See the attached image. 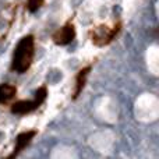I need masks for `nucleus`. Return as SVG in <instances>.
Segmentation results:
<instances>
[{"label":"nucleus","mask_w":159,"mask_h":159,"mask_svg":"<svg viewBox=\"0 0 159 159\" xmlns=\"http://www.w3.org/2000/svg\"><path fill=\"white\" fill-rule=\"evenodd\" d=\"M119 30H120V25H116V27H113V28H107V27H105V25H101V27H98L93 31V35H92L93 43L98 45V46L107 45L117 35Z\"/></svg>","instance_id":"7ed1b4c3"},{"label":"nucleus","mask_w":159,"mask_h":159,"mask_svg":"<svg viewBox=\"0 0 159 159\" xmlns=\"http://www.w3.org/2000/svg\"><path fill=\"white\" fill-rule=\"evenodd\" d=\"M36 133L35 131H27V133H21V134L17 137V144H16V148H14V152L10 155L8 158H14L17 157V155L20 154V152L22 151V149L25 148V147L28 145V144L32 141V138L35 137Z\"/></svg>","instance_id":"39448f33"},{"label":"nucleus","mask_w":159,"mask_h":159,"mask_svg":"<svg viewBox=\"0 0 159 159\" xmlns=\"http://www.w3.org/2000/svg\"><path fill=\"white\" fill-rule=\"evenodd\" d=\"M42 4H43V0H27V8L31 13L38 11L42 7Z\"/></svg>","instance_id":"6e6552de"},{"label":"nucleus","mask_w":159,"mask_h":159,"mask_svg":"<svg viewBox=\"0 0 159 159\" xmlns=\"http://www.w3.org/2000/svg\"><path fill=\"white\" fill-rule=\"evenodd\" d=\"M48 95V91L45 87L39 88V89L35 91V98L32 101H18V102H14L11 105V112L16 113V115H27V113L34 112L35 109H38L43 101L46 99Z\"/></svg>","instance_id":"f03ea898"},{"label":"nucleus","mask_w":159,"mask_h":159,"mask_svg":"<svg viewBox=\"0 0 159 159\" xmlns=\"http://www.w3.org/2000/svg\"><path fill=\"white\" fill-rule=\"evenodd\" d=\"M34 55H35V39L32 35H27L17 43L16 50L13 53L11 70L20 74L28 71L32 64Z\"/></svg>","instance_id":"f257e3e1"},{"label":"nucleus","mask_w":159,"mask_h":159,"mask_svg":"<svg viewBox=\"0 0 159 159\" xmlns=\"http://www.w3.org/2000/svg\"><path fill=\"white\" fill-rule=\"evenodd\" d=\"M75 38V28L71 22H67L63 28H60L59 31H56L55 35H53V41L56 45H69L74 41Z\"/></svg>","instance_id":"20e7f679"},{"label":"nucleus","mask_w":159,"mask_h":159,"mask_svg":"<svg viewBox=\"0 0 159 159\" xmlns=\"http://www.w3.org/2000/svg\"><path fill=\"white\" fill-rule=\"evenodd\" d=\"M17 95V88L11 84H2L0 85V103L6 105L11 102Z\"/></svg>","instance_id":"423d86ee"},{"label":"nucleus","mask_w":159,"mask_h":159,"mask_svg":"<svg viewBox=\"0 0 159 159\" xmlns=\"http://www.w3.org/2000/svg\"><path fill=\"white\" fill-rule=\"evenodd\" d=\"M89 70H91V67H85V69H82L81 71L78 73V75H77V85H75V91H74V98H77V96L80 95V92L82 91V88H84V85H85V81H87V75H88V73H89Z\"/></svg>","instance_id":"0eeeda50"}]
</instances>
